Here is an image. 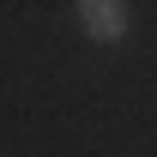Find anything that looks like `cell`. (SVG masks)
<instances>
[{"label":"cell","mask_w":157,"mask_h":157,"mask_svg":"<svg viewBox=\"0 0 157 157\" xmlns=\"http://www.w3.org/2000/svg\"><path fill=\"white\" fill-rule=\"evenodd\" d=\"M73 12H78V30H85L91 42H121L127 30H133V12H127L121 0H78Z\"/></svg>","instance_id":"cell-1"}]
</instances>
